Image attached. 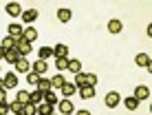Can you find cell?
<instances>
[{
  "instance_id": "28",
  "label": "cell",
  "mask_w": 152,
  "mask_h": 115,
  "mask_svg": "<svg viewBox=\"0 0 152 115\" xmlns=\"http://www.w3.org/2000/svg\"><path fill=\"white\" fill-rule=\"evenodd\" d=\"M0 46H2L4 51H11V49H15V40H13V38H9V35H7V38H2V42H0Z\"/></svg>"
},
{
  "instance_id": "27",
  "label": "cell",
  "mask_w": 152,
  "mask_h": 115,
  "mask_svg": "<svg viewBox=\"0 0 152 115\" xmlns=\"http://www.w3.org/2000/svg\"><path fill=\"white\" fill-rule=\"evenodd\" d=\"M51 113H53V106H51V104H46V102L38 104V115H51Z\"/></svg>"
},
{
  "instance_id": "14",
  "label": "cell",
  "mask_w": 152,
  "mask_h": 115,
  "mask_svg": "<svg viewBox=\"0 0 152 115\" xmlns=\"http://www.w3.org/2000/svg\"><path fill=\"white\" fill-rule=\"evenodd\" d=\"M77 93H80L82 100H91V97H95V86H82L77 88Z\"/></svg>"
},
{
  "instance_id": "36",
  "label": "cell",
  "mask_w": 152,
  "mask_h": 115,
  "mask_svg": "<svg viewBox=\"0 0 152 115\" xmlns=\"http://www.w3.org/2000/svg\"><path fill=\"white\" fill-rule=\"evenodd\" d=\"M75 115H91V113H88V111H77Z\"/></svg>"
},
{
  "instance_id": "23",
  "label": "cell",
  "mask_w": 152,
  "mask_h": 115,
  "mask_svg": "<svg viewBox=\"0 0 152 115\" xmlns=\"http://www.w3.org/2000/svg\"><path fill=\"white\" fill-rule=\"evenodd\" d=\"M44 102L51 104V106H55V104H60V97L55 95V91H46L44 93Z\"/></svg>"
},
{
  "instance_id": "11",
  "label": "cell",
  "mask_w": 152,
  "mask_h": 115,
  "mask_svg": "<svg viewBox=\"0 0 152 115\" xmlns=\"http://www.w3.org/2000/svg\"><path fill=\"white\" fill-rule=\"evenodd\" d=\"M22 38L27 40V42H35V40H38V29H35V27H24Z\"/></svg>"
},
{
  "instance_id": "15",
  "label": "cell",
  "mask_w": 152,
  "mask_h": 115,
  "mask_svg": "<svg viewBox=\"0 0 152 115\" xmlns=\"http://www.w3.org/2000/svg\"><path fill=\"white\" fill-rule=\"evenodd\" d=\"M69 55V44H53V58H66Z\"/></svg>"
},
{
  "instance_id": "19",
  "label": "cell",
  "mask_w": 152,
  "mask_h": 115,
  "mask_svg": "<svg viewBox=\"0 0 152 115\" xmlns=\"http://www.w3.org/2000/svg\"><path fill=\"white\" fill-rule=\"evenodd\" d=\"M64 82H66V77L62 75V73H57V75L51 77V88H53V91H55V88H62V86H64Z\"/></svg>"
},
{
  "instance_id": "34",
  "label": "cell",
  "mask_w": 152,
  "mask_h": 115,
  "mask_svg": "<svg viewBox=\"0 0 152 115\" xmlns=\"http://www.w3.org/2000/svg\"><path fill=\"white\" fill-rule=\"evenodd\" d=\"M7 113H11L9 111V102H0V115H7Z\"/></svg>"
},
{
  "instance_id": "4",
  "label": "cell",
  "mask_w": 152,
  "mask_h": 115,
  "mask_svg": "<svg viewBox=\"0 0 152 115\" xmlns=\"http://www.w3.org/2000/svg\"><path fill=\"white\" fill-rule=\"evenodd\" d=\"M15 49H18V53H20V58H27L31 51H33V46H31V42H27L24 38H20L18 42H15Z\"/></svg>"
},
{
  "instance_id": "3",
  "label": "cell",
  "mask_w": 152,
  "mask_h": 115,
  "mask_svg": "<svg viewBox=\"0 0 152 115\" xmlns=\"http://www.w3.org/2000/svg\"><path fill=\"white\" fill-rule=\"evenodd\" d=\"M104 102H106V106H108V108H117L119 104H121V95H119L117 91H110V93H106Z\"/></svg>"
},
{
  "instance_id": "22",
  "label": "cell",
  "mask_w": 152,
  "mask_h": 115,
  "mask_svg": "<svg viewBox=\"0 0 152 115\" xmlns=\"http://www.w3.org/2000/svg\"><path fill=\"white\" fill-rule=\"evenodd\" d=\"M38 55H40V60H49V58H53V46H40V51H38Z\"/></svg>"
},
{
  "instance_id": "39",
  "label": "cell",
  "mask_w": 152,
  "mask_h": 115,
  "mask_svg": "<svg viewBox=\"0 0 152 115\" xmlns=\"http://www.w3.org/2000/svg\"><path fill=\"white\" fill-rule=\"evenodd\" d=\"M51 115H55V113H51Z\"/></svg>"
},
{
  "instance_id": "25",
  "label": "cell",
  "mask_w": 152,
  "mask_h": 115,
  "mask_svg": "<svg viewBox=\"0 0 152 115\" xmlns=\"http://www.w3.org/2000/svg\"><path fill=\"white\" fill-rule=\"evenodd\" d=\"M124 106L128 108V111H137L139 100H137V97H124Z\"/></svg>"
},
{
  "instance_id": "10",
  "label": "cell",
  "mask_w": 152,
  "mask_h": 115,
  "mask_svg": "<svg viewBox=\"0 0 152 115\" xmlns=\"http://www.w3.org/2000/svg\"><path fill=\"white\" fill-rule=\"evenodd\" d=\"M31 71V62L27 58H20L18 62H15V73H29Z\"/></svg>"
},
{
  "instance_id": "35",
  "label": "cell",
  "mask_w": 152,
  "mask_h": 115,
  "mask_svg": "<svg viewBox=\"0 0 152 115\" xmlns=\"http://www.w3.org/2000/svg\"><path fill=\"white\" fill-rule=\"evenodd\" d=\"M0 102H7V88L0 86Z\"/></svg>"
},
{
  "instance_id": "24",
  "label": "cell",
  "mask_w": 152,
  "mask_h": 115,
  "mask_svg": "<svg viewBox=\"0 0 152 115\" xmlns=\"http://www.w3.org/2000/svg\"><path fill=\"white\" fill-rule=\"evenodd\" d=\"M66 71H71L73 75L82 73V62H80V60H69V69H66Z\"/></svg>"
},
{
  "instance_id": "8",
  "label": "cell",
  "mask_w": 152,
  "mask_h": 115,
  "mask_svg": "<svg viewBox=\"0 0 152 115\" xmlns=\"http://www.w3.org/2000/svg\"><path fill=\"white\" fill-rule=\"evenodd\" d=\"M31 71H33V73H38V75H44V73L49 71V62H44V60L33 62V64H31Z\"/></svg>"
},
{
  "instance_id": "6",
  "label": "cell",
  "mask_w": 152,
  "mask_h": 115,
  "mask_svg": "<svg viewBox=\"0 0 152 115\" xmlns=\"http://www.w3.org/2000/svg\"><path fill=\"white\" fill-rule=\"evenodd\" d=\"M7 31H9V38H13L15 40V42H18V40L20 38H22V33H24V27H20V24H15V22H11V24H9V27H7Z\"/></svg>"
},
{
  "instance_id": "20",
  "label": "cell",
  "mask_w": 152,
  "mask_h": 115,
  "mask_svg": "<svg viewBox=\"0 0 152 115\" xmlns=\"http://www.w3.org/2000/svg\"><path fill=\"white\" fill-rule=\"evenodd\" d=\"M121 29H124V24H121V20H117V18H113L110 22H108V31L110 33H121Z\"/></svg>"
},
{
  "instance_id": "33",
  "label": "cell",
  "mask_w": 152,
  "mask_h": 115,
  "mask_svg": "<svg viewBox=\"0 0 152 115\" xmlns=\"http://www.w3.org/2000/svg\"><path fill=\"white\" fill-rule=\"evenodd\" d=\"M18 102L22 104V106L29 104V91H18Z\"/></svg>"
},
{
  "instance_id": "31",
  "label": "cell",
  "mask_w": 152,
  "mask_h": 115,
  "mask_svg": "<svg viewBox=\"0 0 152 115\" xmlns=\"http://www.w3.org/2000/svg\"><path fill=\"white\" fill-rule=\"evenodd\" d=\"M22 115H38V106H35V104H24Z\"/></svg>"
},
{
  "instance_id": "16",
  "label": "cell",
  "mask_w": 152,
  "mask_h": 115,
  "mask_svg": "<svg viewBox=\"0 0 152 115\" xmlns=\"http://www.w3.org/2000/svg\"><path fill=\"white\" fill-rule=\"evenodd\" d=\"M132 97H137L139 102H141V100H148V97H150V88H148V86H137Z\"/></svg>"
},
{
  "instance_id": "13",
  "label": "cell",
  "mask_w": 152,
  "mask_h": 115,
  "mask_svg": "<svg viewBox=\"0 0 152 115\" xmlns=\"http://www.w3.org/2000/svg\"><path fill=\"white\" fill-rule=\"evenodd\" d=\"M134 62H137V66L150 69V55L148 53H137V55H134Z\"/></svg>"
},
{
  "instance_id": "1",
  "label": "cell",
  "mask_w": 152,
  "mask_h": 115,
  "mask_svg": "<svg viewBox=\"0 0 152 115\" xmlns=\"http://www.w3.org/2000/svg\"><path fill=\"white\" fill-rule=\"evenodd\" d=\"M73 84H75L77 88H82V86H95L97 84V75H95V73H77Z\"/></svg>"
},
{
  "instance_id": "40",
  "label": "cell",
  "mask_w": 152,
  "mask_h": 115,
  "mask_svg": "<svg viewBox=\"0 0 152 115\" xmlns=\"http://www.w3.org/2000/svg\"><path fill=\"white\" fill-rule=\"evenodd\" d=\"M73 115H75V113H73Z\"/></svg>"
},
{
  "instance_id": "17",
  "label": "cell",
  "mask_w": 152,
  "mask_h": 115,
  "mask_svg": "<svg viewBox=\"0 0 152 115\" xmlns=\"http://www.w3.org/2000/svg\"><path fill=\"white\" fill-rule=\"evenodd\" d=\"M75 93H77V86L73 84V82L66 80L64 86H62V95H64V97H71V95H75Z\"/></svg>"
},
{
  "instance_id": "37",
  "label": "cell",
  "mask_w": 152,
  "mask_h": 115,
  "mask_svg": "<svg viewBox=\"0 0 152 115\" xmlns=\"http://www.w3.org/2000/svg\"><path fill=\"white\" fill-rule=\"evenodd\" d=\"M0 60H4V49L0 46Z\"/></svg>"
},
{
  "instance_id": "21",
  "label": "cell",
  "mask_w": 152,
  "mask_h": 115,
  "mask_svg": "<svg viewBox=\"0 0 152 115\" xmlns=\"http://www.w3.org/2000/svg\"><path fill=\"white\" fill-rule=\"evenodd\" d=\"M18 60H20V53H18V49L4 51V62H11V64H15Z\"/></svg>"
},
{
  "instance_id": "26",
  "label": "cell",
  "mask_w": 152,
  "mask_h": 115,
  "mask_svg": "<svg viewBox=\"0 0 152 115\" xmlns=\"http://www.w3.org/2000/svg\"><path fill=\"white\" fill-rule=\"evenodd\" d=\"M38 91H42V93H46V91H53L51 88V80H46V77H40V82H38Z\"/></svg>"
},
{
  "instance_id": "7",
  "label": "cell",
  "mask_w": 152,
  "mask_h": 115,
  "mask_svg": "<svg viewBox=\"0 0 152 115\" xmlns=\"http://www.w3.org/2000/svg\"><path fill=\"white\" fill-rule=\"evenodd\" d=\"M38 15H40L38 9H27V11H22V22L24 24H31V22L38 20Z\"/></svg>"
},
{
  "instance_id": "38",
  "label": "cell",
  "mask_w": 152,
  "mask_h": 115,
  "mask_svg": "<svg viewBox=\"0 0 152 115\" xmlns=\"http://www.w3.org/2000/svg\"><path fill=\"white\" fill-rule=\"evenodd\" d=\"M15 115H22V113H15Z\"/></svg>"
},
{
  "instance_id": "30",
  "label": "cell",
  "mask_w": 152,
  "mask_h": 115,
  "mask_svg": "<svg viewBox=\"0 0 152 115\" xmlns=\"http://www.w3.org/2000/svg\"><path fill=\"white\" fill-rule=\"evenodd\" d=\"M55 66L60 71H66L69 69V58H55Z\"/></svg>"
},
{
  "instance_id": "2",
  "label": "cell",
  "mask_w": 152,
  "mask_h": 115,
  "mask_svg": "<svg viewBox=\"0 0 152 115\" xmlns=\"http://www.w3.org/2000/svg\"><path fill=\"white\" fill-rule=\"evenodd\" d=\"M2 86L4 88H15V86H18V73H15V71L4 73V75H2Z\"/></svg>"
},
{
  "instance_id": "32",
  "label": "cell",
  "mask_w": 152,
  "mask_h": 115,
  "mask_svg": "<svg viewBox=\"0 0 152 115\" xmlns=\"http://www.w3.org/2000/svg\"><path fill=\"white\" fill-rule=\"evenodd\" d=\"M9 111H11L13 115H15V113H22V104H20L18 100H13V102H9Z\"/></svg>"
},
{
  "instance_id": "18",
  "label": "cell",
  "mask_w": 152,
  "mask_h": 115,
  "mask_svg": "<svg viewBox=\"0 0 152 115\" xmlns=\"http://www.w3.org/2000/svg\"><path fill=\"white\" fill-rule=\"evenodd\" d=\"M42 102H44V93L42 91L35 88L33 93H29V104H35V106H38V104H42Z\"/></svg>"
},
{
  "instance_id": "5",
  "label": "cell",
  "mask_w": 152,
  "mask_h": 115,
  "mask_svg": "<svg viewBox=\"0 0 152 115\" xmlns=\"http://www.w3.org/2000/svg\"><path fill=\"white\" fill-rule=\"evenodd\" d=\"M57 108H60L62 115H73L75 113V104H73L69 97H64V100H60V104H57Z\"/></svg>"
},
{
  "instance_id": "29",
  "label": "cell",
  "mask_w": 152,
  "mask_h": 115,
  "mask_svg": "<svg viewBox=\"0 0 152 115\" xmlns=\"http://www.w3.org/2000/svg\"><path fill=\"white\" fill-rule=\"evenodd\" d=\"M40 77H42V75H38V73H33V71H29V73H27V82H29L31 86H38Z\"/></svg>"
},
{
  "instance_id": "9",
  "label": "cell",
  "mask_w": 152,
  "mask_h": 115,
  "mask_svg": "<svg viewBox=\"0 0 152 115\" xmlns=\"http://www.w3.org/2000/svg\"><path fill=\"white\" fill-rule=\"evenodd\" d=\"M57 20H60L62 24L71 22V20H73V11H71V9H64V7H62V9H57Z\"/></svg>"
},
{
  "instance_id": "12",
  "label": "cell",
  "mask_w": 152,
  "mask_h": 115,
  "mask_svg": "<svg viewBox=\"0 0 152 115\" xmlns=\"http://www.w3.org/2000/svg\"><path fill=\"white\" fill-rule=\"evenodd\" d=\"M4 9H7V13L11 15V18H18V15H22V7H20L18 2H9Z\"/></svg>"
}]
</instances>
